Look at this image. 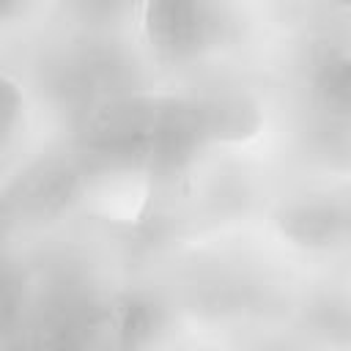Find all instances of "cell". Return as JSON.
Here are the masks:
<instances>
[{"label":"cell","mask_w":351,"mask_h":351,"mask_svg":"<svg viewBox=\"0 0 351 351\" xmlns=\"http://www.w3.org/2000/svg\"><path fill=\"white\" fill-rule=\"evenodd\" d=\"M143 27L165 60L195 58L214 33L206 0H145Z\"/></svg>","instance_id":"cell-1"},{"label":"cell","mask_w":351,"mask_h":351,"mask_svg":"<svg viewBox=\"0 0 351 351\" xmlns=\"http://www.w3.org/2000/svg\"><path fill=\"white\" fill-rule=\"evenodd\" d=\"M310 96L332 123L351 129V52L329 49L313 63Z\"/></svg>","instance_id":"cell-2"},{"label":"cell","mask_w":351,"mask_h":351,"mask_svg":"<svg viewBox=\"0 0 351 351\" xmlns=\"http://www.w3.org/2000/svg\"><path fill=\"white\" fill-rule=\"evenodd\" d=\"M285 230L291 239L307 247L332 244L343 230V214L329 203H302L285 217Z\"/></svg>","instance_id":"cell-3"}]
</instances>
